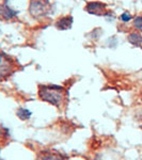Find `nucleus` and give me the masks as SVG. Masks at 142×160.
<instances>
[{
    "instance_id": "f257e3e1",
    "label": "nucleus",
    "mask_w": 142,
    "mask_h": 160,
    "mask_svg": "<svg viewBox=\"0 0 142 160\" xmlns=\"http://www.w3.org/2000/svg\"><path fill=\"white\" fill-rule=\"evenodd\" d=\"M38 96L42 102L61 110L66 104L68 91L59 84H38Z\"/></svg>"
},
{
    "instance_id": "f03ea898",
    "label": "nucleus",
    "mask_w": 142,
    "mask_h": 160,
    "mask_svg": "<svg viewBox=\"0 0 142 160\" xmlns=\"http://www.w3.org/2000/svg\"><path fill=\"white\" fill-rule=\"evenodd\" d=\"M53 11L51 0H29L28 12L30 16L35 19H42Z\"/></svg>"
},
{
    "instance_id": "7ed1b4c3",
    "label": "nucleus",
    "mask_w": 142,
    "mask_h": 160,
    "mask_svg": "<svg viewBox=\"0 0 142 160\" xmlns=\"http://www.w3.org/2000/svg\"><path fill=\"white\" fill-rule=\"evenodd\" d=\"M16 71V62L11 56L0 51V81L9 78Z\"/></svg>"
},
{
    "instance_id": "20e7f679",
    "label": "nucleus",
    "mask_w": 142,
    "mask_h": 160,
    "mask_svg": "<svg viewBox=\"0 0 142 160\" xmlns=\"http://www.w3.org/2000/svg\"><path fill=\"white\" fill-rule=\"evenodd\" d=\"M84 11L90 15L104 17L106 13L108 12V4L103 1H97V0L88 1L84 6Z\"/></svg>"
},
{
    "instance_id": "39448f33",
    "label": "nucleus",
    "mask_w": 142,
    "mask_h": 160,
    "mask_svg": "<svg viewBox=\"0 0 142 160\" xmlns=\"http://www.w3.org/2000/svg\"><path fill=\"white\" fill-rule=\"evenodd\" d=\"M19 12L17 10L13 9L10 6L9 2L4 1L0 3V18L3 20H12L18 16Z\"/></svg>"
},
{
    "instance_id": "423d86ee",
    "label": "nucleus",
    "mask_w": 142,
    "mask_h": 160,
    "mask_svg": "<svg viewBox=\"0 0 142 160\" xmlns=\"http://www.w3.org/2000/svg\"><path fill=\"white\" fill-rule=\"evenodd\" d=\"M38 160H69L68 156L53 149H44L38 154Z\"/></svg>"
},
{
    "instance_id": "0eeeda50",
    "label": "nucleus",
    "mask_w": 142,
    "mask_h": 160,
    "mask_svg": "<svg viewBox=\"0 0 142 160\" xmlns=\"http://www.w3.org/2000/svg\"><path fill=\"white\" fill-rule=\"evenodd\" d=\"M74 24V17L72 15H64L59 17L55 22V27L60 31L71 30Z\"/></svg>"
},
{
    "instance_id": "6e6552de",
    "label": "nucleus",
    "mask_w": 142,
    "mask_h": 160,
    "mask_svg": "<svg viewBox=\"0 0 142 160\" xmlns=\"http://www.w3.org/2000/svg\"><path fill=\"white\" fill-rule=\"evenodd\" d=\"M128 43L135 47H141L142 46V34L139 31H133L127 34Z\"/></svg>"
},
{
    "instance_id": "1a4fd4ad",
    "label": "nucleus",
    "mask_w": 142,
    "mask_h": 160,
    "mask_svg": "<svg viewBox=\"0 0 142 160\" xmlns=\"http://www.w3.org/2000/svg\"><path fill=\"white\" fill-rule=\"evenodd\" d=\"M16 117L18 118L20 121H23V122H27V121H29L31 117H32V112H31L29 109H27V108L19 107L16 111Z\"/></svg>"
},
{
    "instance_id": "9d476101",
    "label": "nucleus",
    "mask_w": 142,
    "mask_h": 160,
    "mask_svg": "<svg viewBox=\"0 0 142 160\" xmlns=\"http://www.w3.org/2000/svg\"><path fill=\"white\" fill-rule=\"evenodd\" d=\"M133 26L136 29V31H139V32H142V16H136L133 20Z\"/></svg>"
},
{
    "instance_id": "9b49d317",
    "label": "nucleus",
    "mask_w": 142,
    "mask_h": 160,
    "mask_svg": "<svg viewBox=\"0 0 142 160\" xmlns=\"http://www.w3.org/2000/svg\"><path fill=\"white\" fill-rule=\"evenodd\" d=\"M131 19H133V15L128 11L123 12L122 14L120 15V20L122 22H130Z\"/></svg>"
},
{
    "instance_id": "f8f14e48",
    "label": "nucleus",
    "mask_w": 142,
    "mask_h": 160,
    "mask_svg": "<svg viewBox=\"0 0 142 160\" xmlns=\"http://www.w3.org/2000/svg\"><path fill=\"white\" fill-rule=\"evenodd\" d=\"M141 129H142V125H141Z\"/></svg>"
},
{
    "instance_id": "ddd939ff",
    "label": "nucleus",
    "mask_w": 142,
    "mask_h": 160,
    "mask_svg": "<svg viewBox=\"0 0 142 160\" xmlns=\"http://www.w3.org/2000/svg\"><path fill=\"white\" fill-rule=\"evenodd\" d=\"M0 148H1V146H0Z\"/></svg>"
}]
</instances>
